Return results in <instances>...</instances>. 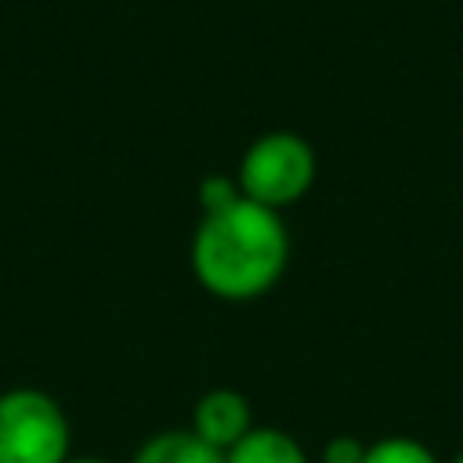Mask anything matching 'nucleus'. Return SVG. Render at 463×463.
<instances>
[{
    "mask_svg": "<svg viewBox=\"0 0 463 463\" xmlns=\"http://www.w3.org/2000/svg\"><path fill=\"white\" fill-rule=\"evenodd\" d=\"M188 264L210 297L228 304L257 300L286 275V221L279 210L250 199H239L217 213H203L188 246Z\"/></svg>",
    "mask_w": 463,
    "mask_h": 463,
    "instance_id": "nucleus-1",
    "label": "nucleus"
},
{
    "mask_svg": "<svg viewBox=\"0 0 463 463\" xmlns=\"http://www.w3.org/2000/svg\"><path fill=\"white\" fill-rule=\"evenodd\" d=\"M315 174H318V156L307 137H300L297 130H268L246 145L235 181L242 199L282 213L286 206L307 195Z\"/></svg>",
    "mask_w": 463,
    "mask_h": 463,
    "instance_id": "nucleus-2",
    "label": "nucleus"
},
{
    "mask_svg": "<svg viewBox=\"0 0 463 463\" xmlns=\"http://www.w3.org/2000/svg\"><path fill=\"white\" fill-rule=\"evenodd\" d=\"M69 456L72 427L58 398L40 387L0 394V463H65Z\"/></svg>",
    "mask_w": 463,
    "mask_h": 463,
    "instance_id": "nucleus-3",
    "label": "nucleus"
},
{
    "mask_svg": "<svg viewBox=\"0 0 463 463\" xmlns=\"http://www.w3.org/2000/svg\"><path fill=\"white\" fill-rule=\"evenodd\" d=\"M253 427H257L253 405L235 387H210V391H203L195 398L192 420H188V430L199 441H206L210 449H217V452L235 449Z\"/></svg>",
    "mask_w": 463,
    "mask_h": 463,
    "instance_id": "nucleus-4",
    "label": "nucleus"
},
{
    "mask_svg": "<svg viewBox=\"0 0 463 463\" xmlns=\"http://www.w3.org/2000/svg\"><path fill=\"white\" fill-rule=\"evenodd\" d=\"M224 463H311L307 449L282 427L257 423L235 449L224 452Z\"/></svg>",
    "mask_w": 463,
    "mask_h": 463,
    "instance_id": "nucleus-5",
    "label": "nucleus"
},
{
    "mask_svg": "<svg viewBox=\"0 0 463 463\" xmlns=\"http://www.w3.org/2000/svg\"><path fill=\"white\" fill-rule=\"evenodd\" d=\"M130 463H224V452L210 449L184 427V430H159L145 438Z\"/></svg>",
    "mask_w": 463,
    "mask_h": 463,
    "instance_id": "nucleus-6",
    "label": "nucleus"
},
{
    "mask_svg": "<svg viewBox=\"0 0 463 463\" xmlns=\"http://www.w3.org/2000/svg\"><path fill=\"white\" fill-rule=\"evenodd\" d=\"M365 463H441L438 452L409 434H387L365 445Z\"/></svg>",
    "mask_w": 463,
    "mask_h": 463,
    "instance_id": "nucleus-7",
    "label": "nucleus"
},
{
    "mask_svg": "<svg viewBox=\"0 0 463 463\" xmlns=\"http://www.w3.org/2000/svg\"><path fill=\"white\" fill-rule=\"evenodd\" d=\"M242 192H239V181L228 177V174H206L199 181V206L203 213H217V210H228L232 203H239Z\"/></svg>",
    "mask_w": 463,
    "mask_h": 463,
    "instance_id": "nucleus-8",
    "label": "nucleus"
},
{
    "mask_svg": "<svg viewBox=\"0 0 463 463\" xmlns=\"http://www.w3.org/2000/svg\"><path fill=\"white\" fill-rule=\"evenodd\" d=\"M365 445L369 441L354 434H333L322 445V463H365Z\"/></svg>",
    "mask_w": 463,
    "mask_h": 463,
    "instance_id": "nucleus-9",
    "label": "nucleus"
},
{
    "mask_svg": "<svg viewBox=\"0 0 463 463\" xmlns=\"http://www.w3.org/2000/svg\"><path fill=\"white\" fill-rule=\"evenodd\" d=\"M65 463H112V459H101V456H69Z\"/></svg>",
    "mask_w": 463,
    "mask_h": 463,
    "instance_id": "nucleus-10",
    "label": "nucleus"
},
{
    "mask_svg": "<svg viewBox=\"0 0 463 463\" xmlns=\"http://www.w3.org/2000/svg\"><path fill=\"white\" fill-rule=\"evenodd\" d=\"M449 463H463V452H456V456H452V459H449Z\"/></svg>",
    "mask_w": 463,
    "mask_h": 463,
    "instance_id": "nucleus-11",
    "label": "nucleus"
}]
</instances>
